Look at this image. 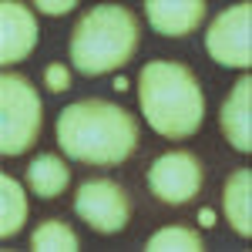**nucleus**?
Listing matches in <instances>:
<instances>
[{"mask_svg":"<svg viewBox=\"0 0 252 252\" xmlns=\"http://www.w3.org/2000/svg\"><path fill=\"white\" fill-rule=\"evenodd\" d=\"M58 145L61 152L84 165L115 168L135 155L138 148V121L121 104L104 97H84L67 104L58 118Z\"/></svg>","mask_w":252,"mask_h":252,"instance_id":"1","label":"nucleus"},{"mask_svg":"<svg viewBox=\"0 0 252 252\" xmlns=\"http://www.w3.org/2000/svg\"><path fill=\"white\" fill-rule=\"evenodd\" d=\"M138 104L161 138H192L205 118V94L189 64L148 61L138 74Z\"/></svg>","mask_w":252,"mask_h":252,"instance_id":"2","label":"nucleus"},{"mask_svg":"<svg viewBox=\"0 0 252 252\" xmlns=\"http://www.w3.org/2000/svg\"><path fill=\"white\" fill-rule=\"evenodd\" d=\"M141 31L138 17L121 3H97L84 10L71 31V61L84 78L111 74L135 58Z\"/></svg>","mask_w":252,"mask_h":252,"instance_id":"3","label":"nucleus"},{"mask_svg":"<svg viewBox=\"0 0 252 252\" xmlns=\"http://www.w3.org/2000/svg\"><path fill=\"white\" fill-rule=\"evenodd\" d=\"M44 101L24 74L0 78V155L17 158L40 138Z\"/></svg>","mask_w":252,"mask_h":252,"instance_id":"4","label":"nucleus"},{"mask_svg":"<svg viewBox=\"0 0 252 252\" xmlns=\"http://www.w3.org/2000/svg\"><path fill=\"white\" fill-rule=\"evenodd\" d=\"M205 185V165L195 152H165L148 168V192L165 205H185Z\"/></svg>","mask_w":252,"mask_h":252,"instance_id":"5","label":"nucleus"},{"mask_svg":"<svg viewBox=\"0 0 252 252\" xmlns=\"http://www.w3.org/2000/svg\"><path fill=\"white\" fill-rule=\"evenodd\" d=\"M205 51L222 67H249L252 64V3L225 7L209 24Z\"/></svg>","mask_w":252,"mask_h":252,"instance_id":"6","label":"nucleus"},{"mask_svg":"<svg viewBox=\"0 0 252 252\" xmlns=\"http://www.w3.org/2000/svg\"><path fill=\"white\" fill-rule=\"evenodd\" d=\"M74 212L101 235H118L131 219V198L111 178L84 182L74 195Z\"/></svg>","mask_w":252,"mask_h":252,"instance_id":"7","label":"nucleus"},{"mask_svg":"<svg viewBox=\"0 0 252 252\" xmlns=\"http://www.w3.org/2000/svg\"><path fill=\"white\" fill-rule=\"evenodd\" d=\"M40 27L34 17V7L24 0H3L0 3V64L10 67L31 58V51L37 47Z\"/></svg>","mask_w":252,"mask_h":252,"instance_id":"8","label":"nucleus"},{"mask_svg":"<svg viewBox=\"0 0 252 252\" xmlns=\"http://www.w3.org/2000/svg\"><path fill=\"white\" fill-rule=\"evenodd\" d=\"M222 135L235 152H252V78H239L219 111Z\"/></svg>","mask_w":252,"mask_h":252,"instance_id":"9","label":"nucleus"},{"mask_svg":"<svg viewBox=\"0 0 252 252\" xmlns=\"http://www.w3.org/2000/svg\"><path fill=\"white\" fill-rule=\"evenodd\" d=\"M209 7L205 0H148L145 3V17L165 37H182L192 34L195 27L205 20Z\"/></svg>","mask_w":252,"mask_h":252,"instance_id":"10","label":"nucleus"},{"mask_svg":"<svg viewBox=\"0 0 252 252\" xmlns=\"http://www.w3.org/2000/svg\"><path fill=\"white\" fill-rule=\"evenodd\" d=\"M222 209L225 219L235 229V235L252 239V172L249 168H239L229 175L225 189H222Z\"/></svg>","mask_w":252,"mask_h":252,"instance_id":"11","label":"nucleus"},{"mask_svg":"<svg viewBox=\"0 0 252 252\" xmlns=\"http://www.w3.org/2000/svg\"><path fill=\"white\" fill-rule=\"evenodd\" d=\"M27 189L40 198H58L67 185H71V168L61 155H40L27 165V175H24Z\"/></svg>","mask_w":252,"mask_h":252,"instance_id":"12","label":"nucleus"},{"mask_svg":"<svg viewBox=\"0 0 252 252\" xmlns=\"http://www.w3.org/2000/svg\"><path fill=\"white\" fill-rule=\"evenodd\" d=\"M0 235L3 239H14L27 222V192L14 175H0Z\"/></svg>","mask_w":252,"mask_h":252,"instance_id":"13","label":"nucleus"},{"mask_svg":"<svg viewBox=\"0 0 252 252\" xmlns=\"http://www.w3.org/2000/svg\"><path fill=\"white\" fill-rule=\"evenodd\" d=\"M31 249L34 252H78L81 239H78V232H74L67 222L47 219V222H40L37 229H34V235H31Z\"/></svg>","mask_w":252,"mask_h":252,"instance_id":"14","label":"nucleus"},{"mask_svg":"<svg viewBox=\"0 0 252 252\" xmlns=\"http://www.w3.org/2000/svg\"><path fill=\"white\" fill-rule=\"evenodd\" d=\"M148 252H202L205 242L195 229H185V225H165L158 229L148 242H145Z\"/></svg>","mask_w":252,"mask_h":252,"instance_id":"15","label":"nucleus"},{"mask_svg":"<svg viewBox=\"0 0 252 252\" xmlns=\"http://www.w3.org/2000/svg\"><path fill=\"white\" fill-rule=\"evenodd\" d=\"M44 81H47V91H54V94H64L67 88H71V67L67 64H47V71H44Z\"/></svg>","mask_w":252,"mask_h":252,"instance_id":"16","label":"nucleus"},{"mask_svg":"<svg viewBox=\"0 0 252 252\" xmlns=\"http://www.w3.org/2000/svg\"><path fill=\"white\" fill-rule=\"evenodd\" d=\"M34 10L47 14V17H61V14H71L74 10V0H37Z\"/></svg>","mask_w":252,"mask_h":252,"instance_id":"17","label":"nucleus"},{"mask_svg":"<svg viewBox=\"0 0 252 252\" xmlns=\"http://www.w3.org/2000/svg\"><path fill=\"white\" fill-rule=\"evenodd\" d=\"M198 222H202V225H215V212H212V209H205V212L198 215Z\"/></svg>","mask_w":252,"mask_h":252,"instance_id":"18","label":"nucleus"},{"mask_svg":"<svg viewBox=\"0 0 252 252\" xmlns=\"http://www.w3.org/2000/svg\"><path fill=\"white\" fill-rule=\"evenodd\" d=\"M128 88V78H115V91H125Z\"/></svg>","mask_w":252,"mask_h":252,"instance_id":"19","label":"nucleus"}]
</instances>
